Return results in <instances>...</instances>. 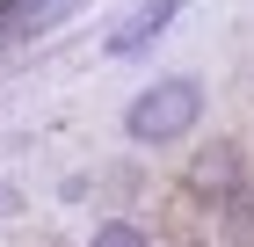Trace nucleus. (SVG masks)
<instances>
[{"label":"nucleus","instance_id":"obj_1","mask_svg":"<svg viewBox=\"0 0 254 247\" xmlns=\"http://www.w3.org/2000/svg\"><path fill=\"white\" fill-rule=\"evenodd\" d=\"M196 124H203V80L196 73H160V80H145V87L124 102V138H131L138 153L182 146Z\"/></svg>","mask_w":254,"mask_h":247},{"label":"nucleus","instance_id":"obj_2","mask_svg":"<svg viewBox=\"0 0 254 247\" xmlns=\"http://www.w3.org/2000/svg\"><path fill=\"white\" fill-rule=\"evenodd\" d=\"M240 189H254L240 138H203V146L189 153V167H182V196H189L196 211H225Z\"/></svg>","mask_w":254,"mask_h":247},{"label":"nucleus","instance_id":"obj_3","mask_svg":"<svg viewBox=\"0 0 254 247\" xmlns=\"http://www.w3.org/2000/svg\"><path fill=\"white\" fill-rule=\"evenodd\" d=\"M175 15H182V0H145L138 15H124L117 29L102 37V51H109V58H138V51H153V44L167 37V22H175Z\"/></svg>","mask_w":254,"mask_h":247},{"label":"nucleus","instance_id":"obj_4","mask_svg":"<svg viewBox=\"0 0 254 247\" xmlns=\"http://www.w3.org/2000/svg\"><path fill=\"white\" fill-rule=\"evenodd\" d=\"M218 233H225V247H254V189H240L218 211Z\"/></svg>","mask_w":254,"mask_h":247},{"label":"nucleus","instance_id":"obj_5","mask_svg":"<svg viewBox=\"0 0 254 247\" xmlns=\"http://www.w3.org/2000/svg\"><path fill=\"white\" fill-rule=\"evenodd\" d=\"M87 247H153V233L138 226V218H102V226L87 233Z\"/></svg>","mask_w":254,"mask_h":247},{"label":"nucleus","instance_id":"obj_6","mask_svg":"<svg viewBox=\"0 0 254 247\" xmlns=\"http://www.w3.org/2000/svg\"><path fill=\"white\" fill-rule=\"evenodd\" d=\"M15 211H22V189H15V182H0V218H15Z\"/></svg>","mask_w":254,"mask_h":247},{"label":"nucleus","instance_id":"obj_7","mask_svg":"<svg viewBox=\"0 0 254 247\" xmlns=\"http://www.w3.org/2000/svg\"><path fill=\"white\" fill-rule=\"evenodd\" d=\"M182 247H203V240H182Z\"/></svg>","mask_w":254,"mask_h":247}]
</instances>
